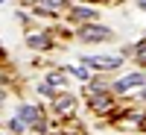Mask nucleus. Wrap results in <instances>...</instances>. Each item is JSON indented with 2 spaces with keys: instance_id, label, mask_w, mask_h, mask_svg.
Returning a JSON list of instances; mask_svg holds the SVG:
<instances>
[{
  "instance_id": "obj_1",
  "label": "nucleus",
  "mask_w": 146,
  "mask_h": 135,
  "mask_svg": "<svg viewBox=\"0 0 146 135\" xmlns=\"http://www.w3.org/2000/svg\"><path fill=\"white\" fill-rule=\"evenodd\" d=\"M120 62H123V59L120 56H88L85 59V65H91V68H102V71H114V68H120Z\"/></svg>"
},
{
  "instance_id": "obj_2",
  "label": "nucleus",
  "mask_w": 146,
  "mask_h": 135,
  "mask_svg": "<svg viewBox=\"0 0 146 135\" xmlns=\"http://www.w3.org/2000/svg\"><path fill=\"white\" fill-rule=\"evenodd\" d=\"M18 118H21V124H29V126H38L41 124V112L35 106H27V103L18 109Z\"/></svg>"
},
{
  "instance_id": "obj_3",
  "label": "nucleus",
  "mask_w": 146,
  "mask_h": 135,
  "mask_svg": "<svg viewBox=\"0 0 146 135\" xmlns=\"http://www.w3.org/2000/svg\"><path fill=\"white\" fill-rule=\"evenodd\" d=\"M143 82H146V73H131V77L114 82V91H129V88H135V85H143Z\"/></svg>"
},
{
  "instance_id": "obj_4",
  "label": "nucleus",
  "mask_w": 146,
  "mask_h": 135,
  "mask_svg": "<svg viewBox=\"0 0 146 135\" xmlns=\"http://www.w3.org/2000/svg\"><path fill=\"white\" fill-rule=\"evenodd\" d=\"M79 35H82V38H108L111 32H108L105 27H96V24H91V27H82Z\"/></svg>"
},
{
  "instance_id": "obj_5",
  "label": "nucleus",
  "mask_w": 146,
  "mask_h": 135,
  "mask_svg": "<svg viewBox=\"0 0 146 135\" xmlns=\"http://www.w3.org/2000/svg\"><path fill=\"white\" fill-rule=\"evenodd\" d=\"M73 106H76V97H73V94L58 97V100H56V112H67V109H73Z\"/></svg>"
},
{
  "instance_id": "obj_6",
  "label": "nucleus",
  "mask_w": 146,
  "mask_h": 135,
  "mask_svg": "<svg viewBox=\"0 0 146 135\" xmlns=\"http://www.w3.org/2000/svg\"><path fill=\"white\" fill-rule=\"evenodd\" d=\"M91 18H96L94 9H73V21H91Z\"/></svg>"
},
{
  "instance_id": "obj_7",
  "label": "nucleus",
  "mask_w": 146,
  "mask_h": 135,
  "mask_svg": "<svg viewBox=\"0 0 146 135\" xmlns=\"http://www.w3.org/2000/svg\"><path fill=\"white\" fill-rule=\"evenodd\" d=\"M27 41H29V47H38V50H47V47H50V41H47L44 35H29Z\"/></svg>"
},
{
  "instance_id": "obj_8",
  "label": "nucleus",
  "mask_w": 146,
  "mask_h": 135,
  "mask_svg": "<svg viewBox=\"0 0 146 135\" xmlns=\"http://www.w3.org/2000/svg\"><path fill=\"white\" fill-rule=\"evenodd\" d=\"M91 106H94V109H100V112H102V109H108L111 103H108V97H94V100H91Z\"/></svg>"
},
{
  "instance_id": "obj_9",
  "label": "nucleus",
  "mask_w": 146,
  "mask_h": 135,
  "mask_svg": "<svg viewBox=\"0 0 146 135\" xmlns=\"http://www.w3.org/2000/svg\"><path fill=\"white\" fill-rule=\"evenodd\" d=\"M70 73L79 77V79H88V71H85V68H70Z\"/></svg>"
},
{
  "instance_id": "obj_10",
  "label": "nucleus",
  "mask_w": 146,
  "mask_h": 135,
  "mask_svg": "<svg viewBox=\"0 0 146 135\" xmlns=\"http://www.w3.org/2000/svg\"><path fill=\"white\" fill-rule=\"evenodd\" d=\"M140 97H143V100H146V88H143V94H140Z\"/></svg>"
},
{
  "instance_id": "obj_11",
  "label": "nucleus",
  "mask_w": 146,
  "mask_h": 135,
  "mask_svg": "<svg viewBox=\"0 0 146 135\" xmlns=\"http://www.w3.org/2000/svg\"><path fill=\"white\" fill-rule=\"evenodd\" d=\"M23 3H35V0H23Z\"/></svg>"
},
{
  "instance_id": "obj_12",
  "label": "nucleus",
  "mask_w": 146,
  "mask_h": 135,
  "mask_svg": "<svg viewBox=\"0 0 146 135\" xmlns=\"http://www.w3.org/2000/svg\"><path fill=\"white\" fill-rule=\"evenodd\" d=\"M0 100H3V91H0Z\"/></svg>"
},
{
  "instance_id": "obj_13",
  "label": "nucleus",
  "mask_w": 146,
  "mask_h": 135,
  "mask_svg": "<svg viewBox=\"0 0 146 135\" xmlns=\"http://www.w3.org/2000/svg\"><path fill=\"white\" fill-rule=\"evenodd\" d=\"M143 9H146V3H143Z\"/></svg>"
},
{
  "instance_id": "obj_14",
  "label": "nucleus",
  "mask_w": 146,
  "mask_h": 135,
  "mask_svg": "<svg viewBox=\"0 0 146 135\" xmlns=\"http://www.w3.org/2000/svg\"><path fill=\"white\" fill-rule=\"evenodd\" d=\"M0 3H3V0H0Z\"/></svg>"
},
{
  "instance_id": "obj_15",
  "label": "nucleus",
  "mask_w": 146,
  "mask_h": 135,
  "mask_svg": "<svg viewBox=\"0 0 146 135\" xmlns=\"http://www.w3.org/2000/svg\"><path fill=\"white\" fill-rule=\"evenodd\" d=\"M0 135H3V132H0Z\"/></svg>"
}]
</instances>
